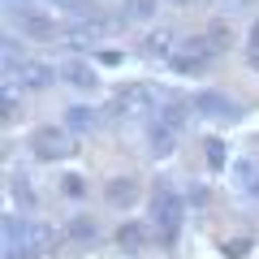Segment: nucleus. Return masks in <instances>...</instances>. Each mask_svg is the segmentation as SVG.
Returning <instances> with one entry per match:
<instances>
[{"mask_svg": "<svg viewBox=\"0 0 259 259\" xmlns=\"http://www.w3.org/2000/svg\"><path fill=\"white\" fill-rule=\"evenodd\" d=\"M22 74H26L30 82H44V69H39V65H22Z\"/></svg>", "mask_w": 259, "mask_h": 259, "instance_id": "nucleus-6", "label": "nucleus"}, {"mask_svg": "<svg viewBox=\"0 0 259 259\" xmlns=\"http://www.w3.org/2000/svg\"><path fill=\"white\" fill-rule=\"evenodd\" d=\"M250 61L259 65V22H255V30H250Z\"/></svg>", "mask_w": 259, "mask_h": 259, "instance_id": "nucleus-5", "label": "nucleus"}, {"mask_svg": "<svg viewBox=\"0 0 259 259\" xmlns=\"http://www.w3.org/2000/svg\"><path fill=\"white\" fill-rule=\"evenodd\" d=\"M18 18H22V26H26V35H35V39H52L56 35V22L48 18V13H39V9H22Z\"/></svg>", "mask_w": 259, "mask_h": 259, "instance_id": "nucleus-1", "label": "nucleus"}, {"mask_svg": "<svg viewBox=\"0 0 259 259\" xmlns=\"http://www.w3.org/2000/svg\"><path fill=\"white\" fill-rule=\"evenodd\" d=\"M147 48H151V52H164V48H168V35H160V30H156V35L147 39Z\"/></svg>", "mask_w": 259, "mask_h": 259, "instance_id": "nucleus-4", "label": "nucleus"}, {"mask_svg": "<svg viewBox=\"0 0 259 259\" xmlns=\"http://www.w3.org/2000/svg\"><path fill=\"white\" fill-rule=\"evenodd\" d=\"M48 5H56V9H82L87 0H48Z\"/></svg>", "mask_w": 259, "mask_h": 259, "instance_id": "nucleus-7", "label": "nucleus"}, {"mask_svg": "<svg viewBox=\"0 0 259 259\" xmlns=\"http://www.w3.org/2000/svg\"><path fill=\"white\" fill-rule=\"evenodd\" d=\"M199 104H203V108H212V112H221V117L229 112V104H225V100H216V95H203Z\"/></svg>", "mask_w": 259, "mask_h": 259, "instance_id": "nucleus-3", "label": "nucleus"}, {"mask_svg": "<svg viewBox=\"0 0 259 259\" xmlns=\"http://www.w3.org/2000/svg\"><path fill=\"white\" fill-rule=\"evenodd\" d=\"M156 0H125V18H151Z\"/></svg>", "mask_w": 259, "mask_h": 259, "instance_id": "nucleus-2", "label": "nucleus"}, {"mask_svg": "<svg viewBox=\"0 0 259 259\" xmlns=\"http://www.w3.org/2000/svg\"><path fill=\"white\" fill-rule=\"evenodd\" d=\"M168 5H177V9H186V5H194V0H168Z\"/></svg>", "mask_w": 259, "mask_h": 259, "instance_id": "nucleus-8", "label": "nucleus"}]
</instances>
